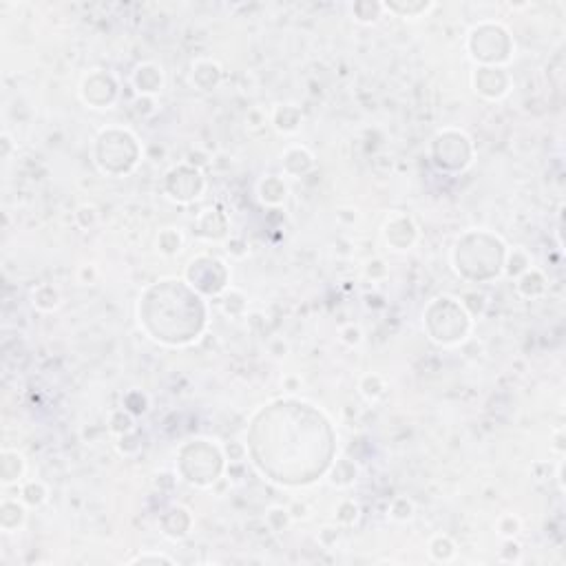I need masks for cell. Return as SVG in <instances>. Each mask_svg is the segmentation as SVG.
<instances>
[{
	"mask_svg": "<svg viewBox=\"0 0 566 566\" xmlns=\"http://www.w3.org/2000/svg\"><path fill=\"white\" fill-rule=\"evenodd\" d=\"M341 336H343V341L348 343V345H358V343L363 341V332L356 325H348L341 332Z\"/></svg>",
	"mask_w": 566,
	"mask_h": 566,
	"instance_id": "1",
	"label": "cell"
}]
</instances>
